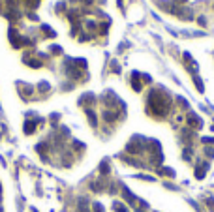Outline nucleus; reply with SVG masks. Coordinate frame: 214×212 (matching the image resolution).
<instances>
[{
  "mask_svg": "<svg viewBox=\"0 0 214 212\" xmlns=\"http://www.w3.org/2000/svg\"><path fill=\"white\" fill-rule=\"evenodd\" d=\"M149 103H150V113H154V115H158V116H164L167 111H169V101L164 98V96H160L158 92H150V98H149Z\"/></svg>",
  "mask_w": 214,
  "mask_h": 212,
  "instance_id": "f257e3e1",
  "label": "nucleus"
},
{
  "mask_svg": "<svg viewBox=\"0 0 214 212\" xmlns=\"http://www.w3.org/2000/svg\"><path fill=\"white\" fill-rule=\"evenodd\" d=\"M188 122H190L192 126H197V128L201 126V122H199V118H196V115H190V116H188Z\"/></svg>",
  "mask_w": 214,
  "mask_h": 212,
  "instance_id": "f03ea898",
  "label": "nucleus"
},
{
  "mask_svg": "<svg viewBox=\"0 0 214 212\" xmlns=\"http://www.w3.org/2000/svg\"><path fill=\"white\" fill-rule=\"evenodd\" d=\"M34 128H36V126H34V122H26V124H24V133H32V132H34Z\"/></svg>",
  "mask_w": 214,
  "mask_h": 212,
  "instance_id": "7ed1b4c3",
  "label": "nucleus"
},
{
  "mask_svg": "<svg viewBox=\"0 0 214 212\" xmlns=\"http://www.w3.org/2000/svg\"><path fill=\"white\" fill-rule=\"evenodd\" d=\"M77 212H88V209H86V201H85V199L79 201V209H77Z\"/></svg>",
  "mask_w": 214,
  "mask_h": 212,
  "instance_id": "20e7f679",
  "label": "nucleus"
},
{
  "mask_svg": "<svg viewBox=\"0 0 214 212\" xmlns=\"http://www.w3.org/2000/svg\"><path fill=\"white\" fill-rule=\"evenodd\" d=\"M115 209H117V212H128V209L124 205H120V203H115Z\"/></svg>",
  "mask_w": 214,
  "mask_h": 212,
  "instance_id": "39448f33",
  "label": "nucleus"
},
{
  "mask_svg": "<svg viewBox=\"0 0 214 212\" xmlns=\"http://www.w3.org/2000/svg\"><path fill=\"white\" fill-rule=\"evenodd\" d=\"M94 212H103V207L100 203H94Z\"/></svg>",
  "mask_w": 214,
  "mask_h": 212,
  "instance_id": "423d86ee",
  "label": "nucleus"
},
{
  "mask_svg": "<svg viewBox=\"0 0 214 212\" xmlns=\"http://www.w3.org/2000/svg\"><path fill=\"white\" fill-rule=\"evenodd\" d=\"M102 173H109V163H102Z\"/></svg>",
  "mask_w": 214,
  "mask_h": 212,
  "instance_id": "0eeeda50",
  "label": "nucleus"
}]
</instances>
